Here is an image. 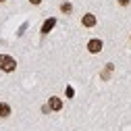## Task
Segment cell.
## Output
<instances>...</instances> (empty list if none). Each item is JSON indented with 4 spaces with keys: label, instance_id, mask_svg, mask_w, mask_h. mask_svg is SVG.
Segmentation results:
<instances>
[{
    "label": "cell",
    "instance_id": "2",
    "mask_svg": "<svg viewBox=\"0 0 131 131\" xmlns=\"http://www.w3.org/2000/svg\"><path fill=\"white\" fill-rule=\"evenodd\" d=\"M88 50L94 52V54H96V52H100V50H102V40H96V38L90 40V42H88Z\"/></svg>",
    "mask_w": 131,
    "mask_h": 131
},
{
    "label": "cell",
    "instance_id": "4",
    "mask_svg": "<svg viewBox=\"0 0 131 131\" xmlns=\"http://www.w3.org/2000/svg\"><path fill=\"white\" fill-rule=\"evenodd\" d=\"M81 23H83V27H94L96 25V17H94V15H83V19H81Z\"/></svg>",
    "mask_w": 131,
    "mask_h": 131
},
{
    "label": "cell",
    "instance_id": "12",
    "mask_svg": "<svg viewBox=\"0 0 131 131\" xmlns=\"http://www.w3.org/2000/svg\"><path fill=\"white\" fill-rule=\"evenodd\" d=\"M0 2H4V0H0Z\"/></svg>",
    "mask_w": 131,
    "mask_h": 131
},
{
    "label": "cell",
    "instance_id": "10",
    "mask_svg": "<svg viewBox=\"0 0 131 131\" xmlns=\"http://www.w3.org/2000/svg\"><path fill=\"white\" fill-rule=\"evenodd\" d=\"M129 2H131V0H119V4H121V6H127Z\"/></svg>",
    "mask_w": 131,
    "mask_h": 131
},
{
    "label": "cell",
    "instance_id": "5",
    "mask_svg": "<svg viewBox=\"0 0 131 131\" xmlns=\"http://www.w3.org/2000/svg\"><path fill=\"white\" fill-rule=\"evenodd\" d=\"M8 114H10V106L6 102H0V119H6Z\"/></svg>",
    "mask_w": 131,
    "mask_h": 131
},
{
    "label": "cell",
    "instance_id": "6",
    "mask_svg": "<svg viewBox=\"0 0 131 131\" xmlns=\"http://www.w3.org/2000/svg\"><path fill=\"white\" fill-rule=\"evenodd\" d=\"M54 25H56V19H48V21L42 25V34H48V31H50Z\"/></svg>",
    "mask_w": 131,
    "mask_h": 131
},
{
    "label": "cell",
    "instance_id": "1",
    "mask_svg": "<svg viewBox=\"0 0 131 131\" xmlns=\"http://www.w3.org/2000/svg\"><path fill=\"white\" fill-rule=\"evenodd\" d=\"M0 69L10 73V71L17 69V60H15L13 56H8V54H0Z\"/></svg>",
    "mask_w": 131,
    "mask_h": 131
},
{
    "label": "cell",
    "instance_id": "7",
    "mask_svg": "<svg viewBox=\"0 0 131 131\" xmlns=\"http://www.w3.org/2000/svg\"><path fill=\"white\" fill-rule=\"evenodd\" d=\"M60 10H62L64 15H69V13L73 10V6H71V2H62V4H60Z\"/></svg>",
    "mask_w": 131,
    "mask_h": 131
},
{
    "label": "cell",
    "instance_id": "8",
    "mask_svg": "<svg viewBox=\"0 0 131 131\" xmlns=\"http://www.w3.org/2000/svg\"><path fill=\"white\" fill-rule=\"evenodd\" d=\"M110 73H112V64H108V67L102 71V79H108V75H110Z\"/></svg>",
    "mask_w": 131,
    "mask_h": 131
},
{
    "label": "cell",
    "instance_id": "3",
    "mask_svg": "<svg viewBox=\"0 0 131 131\" xmlns=\"http://www.w3.org/2000/svg\"><path fill=\"white\" fill-rule=\"evenodd\" d=\"M48 106H50V110H60L62 108V100L56 98V96H52L50 100H48Z\"/></svg>",
    "mask_w": 131,
    "mask_h": 131
},
{
    "label": "cell",
    "instance_id": "9",
    "mask_svg": "<svg viewBox=\"0 0 131 131\" xmlns=\"http://www.w3.org/2000/svg\"><path fill=\"white\" fill-rule=\"evenodd\" d=\"M67 96H69V98H73V88H71V85L67 88Z\"/></svg>",
    "mask_w": 131,
    "mask_h": 131
},
{
    "label": "cell",
    "instance_id": "11",
    "mask_svg": "<svg viewBox=\"0 0 131 131\" xmlns=\"http://www.w3.org/2000/svg\"><path fill=\"white\" fill-rule=\"evenodd\" d=\"M29 2H31V4H40L42 0H29Z\"/></svg>",
    "mask_w": 131,
    "mask_h": 131
}]
</instances>
